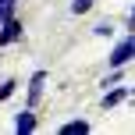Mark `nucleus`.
<instances>
[{
  "instance_id": "obj_1",
  "label": "nucleus",
  "mask_w": 135,
  "mask_h": 135,
  "mask_svg": "<svg viewBox=\"0 0 135 135\" xmlns=\"http://www.w3.org/2000/svg\"><path fill=\"white\" fill-rule=\"evenodd\" d=\"M135 61V32L132 36H124V39H117L114 43V50H110V57H107V64L110 68H128Z\"/></svg>"
},
{
  "instance_id": "obj_2",
  "label": "nucleus",
  "mask_w": 135,
  "mask_h": 135,
  "mask_svg": "<svg viewBox=\"0 0 135 135\" xmlns=\"http://www.w3.org/2000/svg\"><path fill=\"white\" fill-rule=\"evenodd\" d=\"M21 18H7L0 21V46H14V43H21Z\"/></svg>"
},
{
  "instance_id": "obj_3",
  "label": "nucleus",
  "mask_w": 135,
  "mask_h": 135,
  "mask_svg": "<svg viewBox=\"0 0 135 135\" xmlns=\"http://www.w3.org/2000/svg\"><path fill=\"white\" fill-rule=\"evenodd\" d=\"M36 128H39V121H36V110L32 107H25V110L14 114V132H18V135H32Z\"/></svg>"
},
{
  "instance_id": "obj_4",
  "label": "nucleus",
  "mask_w": 135,
  "mask_h": 135,
  "mask_svg": "<svg viewBox=\"0 0 135 135\" xmlns=\"http://www.w3.org/2000/svg\"><path fill=\"white\" fill-rule=\"evenodd\" d=\"M43 85H46V71H36L28 78V107H36L43 100Z\"/></svg>"
},
{
  "instance_id": "obj_5",
  "label": "nucleus",
  "mask_w": 135,
  "mask_h": 135,
  "mask_svg": "<svg viewBox=\"0 0 135 135\" xmlns=\"http://www.w3.org/2000/svg\"><path fill=\"white\" fill-rule=\"evenodd\" d=\"M124 100H128V89H124V85H110L107 93H103V110L117 107V103H124Z\"/></svg>"
},
{
  "instance_id": "obj_6",
  "label": "nucleus",
  "mask_w": 135,
  "mask_h": 135,
  "mask_svg": "<svg viewBox=\"0 0 135 135\" xmlns=\"http://www.w3.org/2000/svg\"><path fill=\"white\" fill-rule=\"evenodd\" d=\"M93 132V124L85 121V117H78V121H68L64 128H61V135H89Z\"/></svg>"
},
{
  "instance_id": "obj_7",
  "label": "nucleus",
  "mask_w": 135,
  "mask_h": 135,
  "mask_svg": "<svg viewBox=\"0 0 135 135\" xmlns=\"http://www.w3.org/2000/svg\"><path fill=\"white\" fill-rule=\"evenodd\" d=\"M14 89H18V82H14V78H4V82H0V103H4V100H11V96H14Z\"/></svg>"
},
{
  "instance_id": "obj_8",
  "label": "nucleus",
  "mask_w": 135,
  "mask_h": 135,
  "mask_svg": "<svg viewBox=\"0 0 135 135\" xmlns=\"http://www.w3.org/2000/svg\"><path fill=\"white\" fill-rule=\"evenodd\" d=\"M14 7H18V0H0V21L14 18Z\"/></svg>"
},
{
  "instance_id": "obj_9",
  "label": "nucleus",
  "mask_w": 135,
  "mask_h": 135,
  "mask_svg": "<svg viewBox=\"0 0 135 135\" xmlns=\"http://www.w3.org/2000/svg\"><path fill=\"white\" fill-rule=\"evenodd\" d=\"M93 32H96V36H103V39H110V36H114V25H110V21H96Z\"/></svg>"
},
{
  "instance_id": "obj_10",
  "label": "nucleus",
  "mask_w": 135,
  "mask_h": 135,
  "mask_svg": "<svg viewBox=\"0 0 135 135\" xmlns=\"http://www.w3.org/2000/svg\"><path fill=\"white\" fill-rule=\"evenodd\" d=\"M93 4H96V0H71V11L75 14H85V11H93Z\"/></svg>"
},
{
  "instance_id": "obj_11",
  "label": "nucleus",
  "mask_w": 135,
  "mask_h": 135,
  "mask_svg": "<svg viewBox=\"0 0 135 135\" xmlns=\"http://www.w3.org/2000/svg\"><path fill=\"white\" fill-rule=\"evenodd\" d=\"M128 28H135V7H132V14H128Z\"/></svg>"
}]
</instances>
